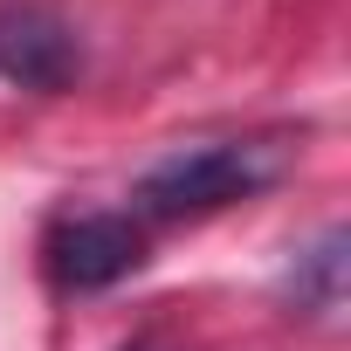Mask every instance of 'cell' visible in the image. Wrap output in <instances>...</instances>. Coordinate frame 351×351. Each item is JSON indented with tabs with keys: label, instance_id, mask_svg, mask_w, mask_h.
<instances>
[{
	"label": "cell",
	"instance_id": "obj_1",
	"mask_svg": "<svg viewBox=\"0 0 351 351\" xmlns=\"http://www.w3.org/2000/svg\"><path fill=\"white\" fill-rule=\"evenodd\" d=\"M276 180V158L262 145H186L158 158L145 180H138V214L152 221H186V214H214V207H234L248 193H262Z\"/></svg>",
	"mask_w": 351,
	"mask_h": 351
},
{
	"label": "cell",
	"instance_id": "obj_2",
	"mask_svg": "<svg viewBox=\"0 0 351 351\" xmlns=\"http://www.w3.org/2000/svg\"><path fill=\"white\" fill-rule=\"evenodd\" d=\"M83 69L76 28L42 8V0H8L0 8V83L14 90H69Z\"/></svg>",
	"mask_w": 351,
	"mask_h": 351
},
{
	"label": "cell",
	"instance_id": "obj_3",
	"mask_svg": "<svg viewBox=\"0 0 351 351\" xmlns=\"http://www.w3.org/2000/svg\"><path fill=\"white\" fill-rule=\"evenodd\" d=\"M145 262V228L131 214H76L49 234V269L62 289H110Z\"/></svg>",
	"mask_w": 351,
	"mask_h": 351
},
{
	"label": "cell",
	"instance_id": "obj_4",
	"mask_svg": "<svg viewBox=\"0 0 351 351\" xmlns=\"http://www.w3.org/2000/svg\"><path fill=\"white\" fill-rule=\"evenodd\" d=\"M344 276H351V234L344 228H324L310 248H296V262L282 276V296L303 317H337L344 310Z\"/></svg>",
	"mask_w": 351,
	"mask_h": 351
},
{
	"label": "cell",
	"instance_id": "obj_5",
	"mask_svg": "<svg viewBox=\"0 0 351 351\" xmlns=\"http://www.w3.org/2000/svg\"><path fill=\"white\" fill-rule=\"evenodd\" d=\"M124 351H158V344H124Z\"/></svg>",
	"mask_w": 351,
	"mask_h": 351
}]
</instances>
